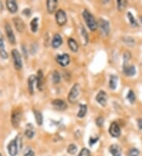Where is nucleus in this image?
Segmentation results:
<instances>
[{
	"label": "nucleus",
	"instance_id": "obj_27",
	"mask_svg": "<svg viewBox=\"0 0 142 156\" xmlns=\"http://www.w3.org/2000/svg\"><path fill=\"white\" fill-rule=\"evenodd\" d=\"M127 17H128V19L130 20V24L133 26V27H138V22H137V21H136L135 18H134V17L133 16V14H131L130 12H128V14H127Z\"/></svg>",
	"mask_w": 142,
	"mask_h": 156
},
{
	"label": "nucleus",
	"instance_id": "obj_41",
	"mask_svg": "<svg viewBox=\"0 0 142 156\" xmlns=\"http://www.w3.org/2000/svg\"><path fill=\"white\" fill-rule=\"evenodd\" d=\"M138 125L139 129L142 130V118H139V119L138 120Z\"/></svg>",
	"mask_w": 142,
	"mask_h": 156
},
{
	"label": "nucleus",
	"instance_id": "obj_2",
	"mask_svg": "<svg viewBox=\"0 0 142 156\" xmlns=\"http://www.w3.org/2000/svg\"><path fill=\"white\" fill-rule=\"evenodd\" d=\"M11 55L14 62V66L17 70H21L22 69V59L19 51L17 49H14L11 51Z\"/></svg>",
	"mask_w": 142,
	"mask_h": 156
},
{
	"label": "nucleus",
	"instance_id": "obj_40",
	"mask_svg": "<svg viewBox=\"0 0 142 156\" xmlns=\"http://www.w3.org/2000/svg\"><path fill=\"white\" fill-rule=\"evenodd\" d=\"M24 156H35V153L33 151H31V150H30L27 153H25Z\"/></svg>",
	"mask_w": 142,
	"mask_h": 156
},
{
	"label": "nucleus",
	"instance_id": "obj_4",
	"mask_svg": "<svg viewBox=\"0 0 142 156\" xmlns=\"http://www.w3.org/2000/svg\"><path fill=\"white\" fill-rule=\"evenodd\" d=\"M7 150L10 156H16L18 153L19 146H18V137L12 140L9 143V144L7 145Z\"/></svg>",
	"mask_w": 142,
	"mask_h": 156
},
{
	"label": "nucleus",
	"instance_id": "obj_37",
	"mask_svg": "<svg viewBox=\"0 0 142 156\" xmlns=\"http://www.w3.org/2000/svg\"><path fill=\"white\" fill-rule=\"evenodd\" d=\"M103 122H104V120H103V118L102 117H99L98 118H96V125H97L99 127H101L103 125Z\"/></svg>",
	"mask_w": 142,
	"mask_h": 156
},
{
	"label": "nucleus",
	"instance_id": "obj_31",
	"mask_svg": "<svg viewBox=\"0 0 142 156\" xmlns=\"http://www.w3.org/2000/svg\"><path fill=\"white\" fill-rule=\"evenodd\" d=\"M77 151H78V147H77V146H76L75 144H70L68 148H67V152H68V153L70 155L76 154Z\"/></svg>",
	"mask_w": 142,
	"mask_h": 156
},
{
	"label": "nucleus",
	"instance_id": "obj_43",
	"mask_svg": "<svg viewBox=\"0 0 142 156\" xmlns=\"http://www.w3.org/2000/svg\"><path fill=\"white\" fill-rule=\"evenodd\" d=\"M0 156H2V155H1V153H0Z\"/></svg>",
	"mask_w": 142,
	"mask_h": 156
},
{
	"label": "nucleus",
	"instance_id": "obj_10",
	"mask_svg": "<svg viewBox=\"0 0 142 156\" xmlns=\"http://www.w3.org/2000/svg\"><path fill=\"white\" fill-rule=\"evenodd\" d=\"M109 133L111 136L113 137H119L120 134H121V131L119 128V125L116 122H112L111 124V126L109 128Z\"/></svg>",
	"mask_w": 142,
	"mask_h": 156
},
{
	"label": "nucleus",
	"instance_id": "obj_3",
	"mask_svg": "<svg viewBox=\"0 0 142 156\" xmlns=\"http://www.w3.org/2000/svg\"><path fill=\"white\" fill-rule=\"evenodd\" d=\"M79 95H80V85L78 84H75L72 87L71 90L70 91L69 95H68V100L70 103L74 104L78 100Z\"/></svg>",
	"mask_w": 142,
	"mask_h": 156
},
{
	"label": "nucleus",
	"instance_id": "obj_9",
	"mask_svg": "<svg viewBox=\"0 0 142 156\" xmlns=\"http://www.w3.org/2000/svg\"><path fill=\"white\" fill-rule=\"evenodd\" d=\"M5 31H6L7 38L9 39L10 43L11 44H15V43H16L15 36H14L11 26H10L9 24H6V25H5Z\"/></svg>",
	"mask_w": 142,
	"mask_h": 156
},
{
	"label": "nucleus",
	"instance_id": "obj_38",
	"mask_svg": "<svg viewBox=\"0 0 142 156\" xmlns=\"http://www.w3.org/2000/svg\"><path fill=\"white\" fill-rule=\"evenodd\" d=\"M98 139H99V137H95V138L90 137L89 142V144L90 146H92V145L94 144L95 143L97 142V141H98Z\"/></svg>",
	"mask_w": 142,
	"mask_h": 156
},
{
	"label": "nucleus",
	"instance_id": "obj_7",
	"mask_svg": "<svg viewBox=\"0 0 142 156\" xmlns=\"http://www.w3.org/2000/svg\"><path fill=\"white\" fill-rule=\"evenodd\" d=\"M55 18H56V22H57V24L59 26H63L65 24L67 23V14H66V13L62 9H59L56 12Z\"/></svg>",
	"mask_w": 142,
	"mask_h": 156
},
{
	"label": "nucleus",
	"instance_id": "obj_39",
	"mask_svg": "<svg viewBox=\"0 0 142 156\" xmlns=\"http://www.w3.org/2000/svg\"><path fill=\"white\" fill-rule=\"evenodd\" d=\"M23 14H25V16L29 17L31 15V11H30L29 9H25L23 10Z\"/></svg>",
	"mask_w": 142,
	"mask_h": 156
},
{
	"label": "nucleus",
	"instance_id": "obj_29",
	"mask_svg": "<svg viewBox=\"0 0 142 156\" xmlns=\"http://www.w3.org/2000/svg\"><path fill=\"white\" fill-rule=\"evenodd\" d=\"M127 99L130 102V104H134L135 103L136 100V96L135 94H134V92L132 91V90H130L128 92V94H127Z\"/></svg>",
	"mask_w": 142,
	"mask_h": 156
},
{
	"label": "nucleus",
	"instance_id": "obj_19",
	"mask_svg": "<svg viewBox=\"0 0 142 156\" xmlns=\"http://www.w3.org/2000/svg\"><path fill=\"white\" fill-rule=\"evenodd\" d=\"M58 2L57 0H48L47 2V8H48V11L49 14H52L54 13L57 7Z\"/></svg>",
	"mask_w": 142,
	"mask_h": 156
},
{
	"label": "nucleus",
	"instance_id": "obj_20",
	"mask_svg": "<svg viewBox=\"0 0 142 156\" xmlns=\"http://www.w3.org/2000/svg\"><path fill=\"white\" fill-rule=\"evenodd\" d=\"M62 44V36H60L59 34H55L53 37L52 39V43H51V45L54 48H58L59 47H60Z\"/></svg>",
	"mask_w": 142,
	"mask_h": 156
},
{
	"label": "nucleus",
	"instance_id": "obj_5",
	"mask_svg": "<svg viewBox=\"0 0 142 156\" xmlns=\"http://www.w3.org/2000/svg\"><path fill=\"white\" fill-rule=\"evenodd\" d=\"M97 26L100 28V32L103 36H107L110 33V24L108 21H106L105 19H100L97 23Z\"/></svg>",
	"mask_w": 142,
	"mask_h": 156
},
{
	"label": "nucleus",
	"instance_id": "obj_18",
	"mask_svg": "<svg viewBox=\"0 0 142 156\" xmlns=\"http://www.w3.org/2000/svg\"><path fill=\"white\" fill-rule=\"evenodd\" d=\"M36 81H37V77L33 75H31L28 79V87H29V92L30 95L34 93V85Z\"/></svg>",
	"mask_w": 142,
	"mask_h": 156
},
{
	"label": "nucleus",
	"instance_id": "obj_13",
	"mask_svg": "<svg viewBox=\"0 0 142 156\" xmlns=\"http://www.w3.org/2000/svg\"><path fill=\"white\" fill-rule=\"evenodd\" d=\"M0 56L3 58V59H7L8 58V54L6 51V47H5L4 39H3V36L0 32Z\"/></svg>",
	"mask_w": 142,
	"mask_h": 156
},
{
	"label": "nucleus",
	"instance_id": "obj_30",
	"mask_svg": "<svg viewBox=\"0 0 142 156\" xmlns=\"http://www.w3.org/2000/svg\"><path fill=\"white\" fill-rule=\"evenodd\" d=\"M52 80H53V82L55 83V84H59V83L60 82L61 77H60V74H59V72H57V71L53 72Z\"/></svg>",
	"mask_w": 142,
	"mask_h": 156
},
{
	"label": "nucleus",
	"instance_id": "obj_32",
	"mask_svg": "<svg viewBox=\"0 0 142 156\" xmlns=\"http://www.w3.org/2000/svg\"><path fill=\"white\" fill-rule=\"evenodd\" d=\"M126 5H127V2L126 1H125V0H122V1L119 0L118 1V9H119V10L122 11V10H123L126 8Z\"/></svg>",
	"mask_w": 142,
	"mask_h": 156
},
{
	"label": "nucleus",
	"instance_id": "obj_22",
	"mask_svg": "<svg viewBox=\"0 0 142 156\" xmlns=\"http://www.w3.org/2000/svg\"><path fill=\"white\" fill-rule=\"evenodd\" d=\"M118 85V77L115 75H111L110 77V80H109V87L111 89L115 90L117 87Z\"/></svg>",
	"mask_w": 142,
	"mask_h": 156
},
{
	"label": "nucleus",
	"instance_id": "obj_12",
	"mask_svg": "<svg viewBox=\"0 0 142 156\" xmlns=\"http://www.w3.org/2000/svg\"><path fill=\"white\" fill-rule=\"evenodd\" d=\"M13 21H14V26H15V28H16L17 31L18 32H23L24 30H25V23H24V21L21 20L20 17H14V19H13Z\"/></svg>",
	"mask_w": 142,
	"mask_h": 156
},
{
	"label": "nucleus",
	"instance_id": "obj_25",
	"mask_svg": "<svg viewBox=\"0 0 142 156\" xmlns=\"http://www.w3.org/2000/svg\"><path fill=\"white\" fill-rule=\"evenodd\" d=\"M87 113V106L85 104H81L80 105V109H79V111L78 113V117L81 118V117H84Z\"/></svg>",
	"mask_w": 142,
	"mask_h": 156
},
{
	"label": "nucleus",
	"instance_id": "obj_15",
	"mask_svg": "<svg viewBox=\"0 0 142 156\" xmlns=\"http://www.w3.org/2000/svg\"><path fill=\"white\" fill-rule=\"evenodd\" d=\"M44 74L42 70H39L37 73V88L40 91H42L44 88Z\"/></svg>",
	"mask_w": 142,
	"mask_h": 156
},
{
	"label": "nucleus",
	"instance_id": "obj_34",
	"mask_svg": "<svg viewBox=\"0 0 142 156\" xmlns=\"http://www.w3.org/2000/svg\"><path fill=\"white\" fill-rule=\"evenodd\" d=\"M127 156H139V151L137 148H131L129 150Z\"/></svg>",
	"mask_w": 142,
	"mask_h": 156
},
{
	"label": "nucleus",
	"instance_id": "obj_24",
	"mask_svg": "<svg viewBox=\"0 0 142 156\" xmlns=\"http://www.w3.org/2000/svg\"><path fill=\"white\" fill-rule=\"evenodd\" d=\"M33 114H34L35 118H36V122H37L38 125H41L43 124V115L40 111L37 110H33Z\"/></svg>",
	"mask_w": 142,
	"mask_h": 156
},
{
	"label": "nucleus",
	"instance_id": "obj_16",
	"mask_svg": "<svg viewBox=\"0 0 142 156\" xmlns=\"http://www.w3.org/2000/svg\"><path fill=\"white\" fill-rule=\"evenodd\" d=\"M6 4H7V7L8 10H9L11 14H14L18 11V4L15 1H13V0H8L6 2Z\"/></svg>",
	"mask_w": 142,
	"mask_h": 156
},
{
	"label": "nucleus",
	"instance_id": "obj_8",
	"mask_svg": "<svg viewBox=\"0 0 142 156\" xmlns=\"http://www.w3.org/2000/svg\"><path fill=\"white\" fill-rule=\"evenodd\" d=\"M56 61L60 66H67L70 62V58L68 54H62L56 56Z\"/></svg>",
	"mask_w": 142,
	"mask_h": 156
},
{
	"label": "nucleus",
	"instance_id": "obj_14",
	"mask_svg": "<svg viewBox=\"0 0 142 156\" xmlns=\"http://www.w3.org/2000/svg\"><path fill=\"white\" fill-rule=\"evenodd\" d=\"M52 105L55 109H57V110H66L67 107V104H66L63 100L59 99L53 100Z\"/></svg>",
	"mask_w": 142,
	"mask_h": 156
},
{
	"label": "nucleus",
	"instance_id": "obj_33",
	"mask_svg": "<svg viewBox=\"0 0 142 156\" xmlns=\"http://www.w3.org/2000/svg\"><path fill=\"white\" fill-rule=\"evenodd\" d=\"M124 62H123V66H126V65H128L127 64V62L130 60L131 58V55H130V53L129 52V51H126L125 52V54H124Z\"/></svg>",
	"mask_w": 142,
	"mask_h": 156
},
{
	"label": "nucleus",
	"instance_id": "obj_17",
	"mask_svg": "<svg viewBox=\"0 0 142 156\" xmlns=\"http://www.w3.org/2000/svg\"><path fill=\"white\" fill-rule=\"evenodd\" d=\"M123 71L124 74L128 77H132L133 75H135L136 74V69L134 66H133V65H131V66H129V65L123 66Z\"/></svg>",
	"mask_w": 142,
	"mask_h": 156
},
{
	"label": "nucleus",
	"instance_id": "obj_36",
	"mask_svg": "<svg viewBox=\"0 0 142 156\" xmlns=\"http://www.w3.org/2000/svg\"><path fill=\"white\" fill-rule=\"evenodd\" d=\"M79 156H90V152L87 148H83V149L81 151Z\"/></svg>",
	"mask_w": 142,
	"mask_h": 156
},
{
	"label": "nucleus",
	"instance_id": "obj_21",
	"mask_svg": "<svg viewBox=\"0 0 142 156\" xmlns=\"http://www.w3.org/2000/svg\"><path fill=\"white\" fill-rule=\"evenodd\" d=\"M109 151L113 156H121L122 149L117 144H112L109 147Z\"/></svg>",
	"mask_w": 142,
	"mask_h": 156
},
{
	"label": "nucleus",
	"instance_id": "obj_1",
	"mask_svg": "<svg viewBox=\"0 0 142 156\" xmlns=\"http://www.w3.org/2000/svg\"><path fill=\"white\" fill-rule=\"evenodd\" d=\"M82 16L84 20H85V23H86L88 27L89 28L90 30H92V31L96 30L98 26H97V22L95 20V17H93V15L88 9H85L82 13Z\"/></svg>",
	"mask_w": 142,
	"mask_h": 156
},
{
	"label": "nucleus",
	"instance_id": "obj_11",
	"mask_svg": "<svg viewBox=\"0 0 142 156\" xmlns=\"http://www.w3.org/2000/svg\"><path fill=\"white\" fill-rule=\"evenodd\" d=\"M96 101L103 106L107 105V100H108V95L104 91H100L96 97Z\"/></svg>",
	"mask_w": 142,
	"mask_h": 156
},
{
	"label": "nucleus",
	"instance_id": "obj_42",
	"mask_svg": "<svg viewBox=\"0 0 142 156\" xmlns=\"http://www.w3.org/2000/svg\"><path fill=\"white\" fill-rule=\"evenodd\" d=\"M140 19H141V23H142V16L140 17Z\"/></svg>",
	"mask_w": 142,
	"mask_h": 156
},
{
	"label": "nucleus",
	"instance_id": "obj_6",
	"mask_svg": "<svg viewBox=\"0 0 142 156\" xmlns=\"http://www.w3.org/2000/svg\"><path fill=\"white\" fill-rule=\"evenodd\" d=\"M21 111L20 110H15L13 111L11 115V123L14 128H18L21 120Z\"/></svg>",
	"mask_w": 142,
	"mask_h": 156
},
{
	"label": "nucleus",
	"instance_id": "obj_26",
	"mask_svg": "<svg viewBox=\"0 0 142 156\" xmlns=\"http://www.w3.org/2000/svg\"><path fill=\"white\" fill-rule=\"evenodd\" d=\"M38 21H39L38 18L35 17L30 22V27H31V30L32 32H37V31L38 30Z\"/></svg>",
	"mask_w": 142,
	"mask_h": 156
},
{
	"label": "nucleus",
	"instance_id": "obj_23",
	"mask_svg": "<svg viewBox=\"0 0 142 156\" xmlns=\"http://www.w3.org/2000/svg\"><path fill=\"white\" fill-rule=\"evenodd\" d=\"M68 45L70 50L73 52H77L78 51V43L73 39V38H70L68 39Z\"/></svg>",
	"mask_w": 142,
	"mask_h": 156
},
{
	"label": "nucleus",
	"instance_id": "obj_28",
	"mask_svg": "<svg viewBox=\"0 0 142 156\" xmlns=\"http://www.w3.org/2000/svg\"><path fill=\"white\" fill-rule=\"evenodd\" d=\"M25 134L29 139H32V138L34 136L35 132L32 127H28L27 129H26V130H25Z\"/></svg>",
	"mask_w": 142,
	"mask_h": 156
},
{
	"label": "nucleus",
	"instance_id": "obj_35",
	"mask_svg": "<svg viewBox=\"0 0 142 156\" xmlns=\"http://www.w3.org/2000/svg\"><path fill=\"white\" fill-rule=\"evenodd\" d=\"M81 35H82V37L85 39V44H87V43L89 42V36H88V33L86 32L85 28H81Z\"/></svg>",
	"mask_w": 142,
	"mask_h": 156
}]
</instances>
